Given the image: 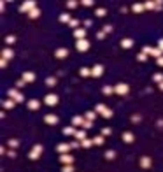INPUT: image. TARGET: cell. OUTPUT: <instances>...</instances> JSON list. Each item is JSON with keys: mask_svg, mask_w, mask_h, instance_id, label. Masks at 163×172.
Here are the masks:
<instances>
[{"mask_svg": "<svg viewBox=\"0 0 163 172\" xmlns=\"http://www.w3.org/2000/svg\"><path fill=\"white\" fill-rule=\"evenodd\" d=\"M74 139H76V141H79V142H83L84 139H88V137H86V130H76Z\"/></svg>", "mask_w": 163, "mask_h": 172, "instance_id": "cell-15", "label": "cell"}, {"mask_svg": "<svg viewBox=\"0 0 163 172\" xmlns=\"http://www.w3.org/2000/svg\"><path fill=\"white\" fill-rule=\"evenodd\" d=\"M84 121H86L84 116H74V118H72V125H74V126H83Z\"/></svg>", "mask_w": 163, "mask_h": 172, "instance_id": "cell-17", "label": "cell"}, {"mask_svg": "<svg viewBox=\"0 0 163 172\" xmlns=\"http://www.w3.org/2000/svg\"><path fill=\"white\" fill-rule=\"evenodd\" d=\"M102 91H104V95H112L114 93V86H104Z\"/></svg>", "mask_w": 163, "mask_h": 172, "instance_id": "cell-32", "label": "cell"}, {"mask_svg": "<svg viewBox=\"0 0 163 172\" xmlns=\"http://www.w3.org/2000/svg\"><path fill=\"white\" fill-rule=\"evenodd\" d=\"M163 9V2H156V11H161Z\"/></svg>", "mask_w": 163, "mask_h": 172, "instance_id": "cell-55", "label": "cell"}, {"mask_svg": "<svg viewBox=\"0 0 163 172\" xmlns=\"http://www.w3.org/2000/svg\"><path fill=\"white\" fill-rule=\"evenodd\" d=\"M44 104L49 105V107L56 105V104H58V95H56V93H48V95L44 97Z\"/></svg>", "mask_w": 163, "mask_h": 172, "instance_id": "cell-6", "label": "cell"}, {"mask_svg": "<svg viewBox=\"0 0 163 172\" xmlns=\"http://www.w3.org/2000/svg\"><path fill=\"white\" fill-rule=\"evenodd\" d=\"M100 135H104V137H107V135H110V128H109V126H105V128H102V132H100Z\"/></svg>", "mask_w": 163, "mask_h": 172, "instance_id": "cell-43", "label": "cell"}, {"mask_svg": "<svg viewBox=\"0 0 163 172\" xmlns=\"http://www.w3.org/2000/svg\"><path fill=\"white\" fill-rule=\"evenodd\" d=\"M151 163H153V162H151L149 156H142V158H140V167H142V169H151Z\"/></svg>", "mask_w": 163, "mask_h": 172, "instance_id": "cell-18", "label": "cell"}, {"mask_svg": "<svg viewBox=\"0 0 163 172\" xmlns=\"http://www.w3.org/2000/svg\"><path fill=\"white\" fill-rule=\"evenodd\" d=\"M95 14H97V16H98V18H104V16H105V14H107V11H105V9H104V7H98V9H97V11H95Z\"/></svg>", "mask_w": 163, "mask_h": 172, "instance_id": "cell-38", "label": "cell"}, {"mask_svg": "<svg viewBox=\"0 0 163 172\" xmlns=\"http://www.w3.org/2000/svg\"><path fill=\"white\" fill-rule=\"evenodd\" d=\"M60 21H61V23H70L72 18H70V14H68V12H61V14H60Z\"/></svg>", "mask_w": 163, "mask_h": 172, "instance_id": "cell-23", "label": "cell"}, {"mask_svg": "<svg viewBox=\"0 0 163 172\" xmlns=\"http://www.w3.org/2000/svg\"><path fill=\"white\" fill-rule=\"evenodd\" d=\"M35 7H37L35 0H27V2H23V5L19 7V12H32Z\"/></svg>", "mask_w": 163, "mask_h": 172, "instance_id": "cell-3", "label": "cell"}, {"mask_svg": "<svg viewBox=\"0 0 163 172\" xmlns=\"http://www.w3.org/2000/svg\"><path fill=\"white\" fill-rule=\"evenodd\" d=\"M156 63H158V67H163V56H160V58L156 60Z\"/></svg>", "mask_w": 163, "mask_h": 172, "instance_id": "cell-53", "label": "cell"}, {"mask_svg": "<svg viewBox=\"0 0 163 172\" xmlns=\"http://www.w3.org/2000/svg\"><path fill=\"white\" fill-rule=\"evenodd\" d=\"M132 11L133 12H142V11H146V7H144V4H133L132 5Z\"/></svg>", "mask_w": 163, "mask_h": 172, "instance_id": "cell-25", "label": "cell"}, {"mask_svg": "<svg viewBox=\"0 0 163 172\" xmlns=\"http://www.w3.org/2000/svg\"><path fill=\"white\" fill-rule=\"evenodd\" d=\"M102 32H104V33H110V32H112V25H104Z\"/></svg>", "mask_w": 163, "mask_h": 172, "instance_id": "cell-45", "label": "cell"}, {"mask_svg": "<svg viewBox=\"0 0 163 172\" xmlns=\"http://www.w3.org/2000/svg\"><path fill=\"white\" fill-rule=\"evenodd\" d=\"M156 125H158V128H163V119H158Z\"/></svg>", "mask_w": 163, "mask_h": 172, "instance_id": "cell-58", "label": "cell"}, {"mask_svg": "<svg viewBox=\"0 0 163 172\" xmlns=\"http://www.w3.org/2000/svg\"><path fill=\"white\" fill-rule=\"evenodd\" d=\"M93 144H95V146H102V144H104V135H97V137H93Z\"/></svg>", "mask_w": 163, "mask_h": 172, "instance_id": "cell-29", "label": "cell"}, {"mask_svg": "<svg viewBox=\"0 0 163 172\" xmlns=\"http://www.w3.org/2000/svg\"><path fill=\"white\" fill-rule=\"evenodd\" d=\"M123 141H125L126 144H132V142L135 141V135H133L132 132H125V134H123Z\"/></svg>", "mask_w": 163, "mask_h": 172, "instance_id": "cell-20", "label": "cell"}, {"mask_svg": "<svg viewBox=\"0 0 163 172\" xmlns=\"http://www.w3.org/2000/svg\"><path fill=\"white\" fill-rule=\"evenodd\" d=\"M67 55H68V49H65V48H60V49L55 51V56L56 58H67Z\"/></svg>", "mask_w": 163, "mask_h": 172, "instance_id": "cell-19", "label": "cell"}, {"mask_svg": "<svg viewBox=\"0 0 163 172\" xmlns=\"http://www.w3.org/2000/svg\"><path fill=\"white\" fill-rule=\"evenodd\" d=\"M0 11H2V12L5 11V2H0Z\"/></svg>", "mask_w": 163, "mask_h": 172, "instance_id": "cell-59", "label": "cell"}, {"mask_svg": "<svg viewBox=\"0 0 163 172\" xmlns=\"http://www.w3.org/2000/svg\"><path fill=\"white\" fill-rule=\"evenodd\" d=\"M81 4H83V5H86V7H91V5L95 4V2H93V0H83Z\"/></svg>", "mask_w": 163, "mask_h": 172, "instance_id": "cell-48", "label": "cell"}, {"mask_svg": "<svg viewBox=\"0 0 163 172\" xmlns=\"http://www.w3.org/2000/svg\"><path fill=\"white\" fill-rule=\"evenodd\" d=\"M74 37H76V40L86 39V28H77V30H74Z\"/></svg>", "mask_w": 163, "mask_h": 172, "instance_id": "cell-14", "label": "cell"}, {"mask_svg": "<svg viewBox=\"0 0 163 172\" xmlns=\"http://www.w3.org/2000/svg\"><path fill=\"white\" fill-rule=\"evenodd\" d=\"M79 74H81L83 77H88V76H91V69H88V67H83V69L79 70Z\"/></svg>", "mask_w": 163, "mask_h": 172, "instance_id": "cell-34", "label": "cell"}, {"mask_svg": "<svg viewBox=\"0 0 163 172\" xmlns=\"http://www.w3.org/2000/svg\"><path fill=\"white\" fill-rule=\"evenodd\" d=\"M95 111H97V114H100V116H104V118H112V111L109 109V107L105 105V104H98L97 107H95Z\"/></svg>", "mask_w": 163, "mask_h": 172, "instance_id": "cell-1", "label": "cell"}, {"mask_svg": "<svg viewBox=\"0 0 163 172\" xmlns=\"http://www.w3.org/2000/svg\"><path fill=\"white\" fill-rule=\"evenodd\" d=\"M130 91V86L126 83H118L114 86V93H118V95H126Z\"/></svg>", "mask_w": 163, "mask_h": 172, "instance_id": "cell-4", "label": "cell"}, {"mask_svg": "<svg viewBox=\"0 0 163 172\" xmlns=\"http://www.w3.org/2000/svg\"><path fill=\"white\" fill-rule=\"evenodd\" d=\"M158 88H160V90L163 91V83H160V84H158Z\"/></svg>", "mask_w": 163, "mask_h": 172, "instance_id": "cell-60", "label": "cell"}, {"mask_svg": "<svg viewBox=\"0 0 163 172\" xmlns=\"http://www.w3.org/2000/svg\"><path fill=\"white\" fill-rule=\"evenodd\" d=\"M91 146H95V144H93V139H84L81 142V147H91Z\"/></svg>", "mask_w": 163, "mask_h": 172, "instance_id": "cell-31", "label": "cell"}, {"mask_svg": "<svg viewBox=\"0 0 163 172\" xmlns=\"http://www.w3.org/2000/svg\"><path fill=\"white\" fill-rule=\"evenodd\" d=\"M144 7H146L147 11H151V9H156V2H153V0H147V2L144 4Z\"/></svg>", "mask_w": 163, "mask_h": 172, "instance_id": "cell-35", "label": "cell"}, {"mask_svg": "<svg viewBox=\"0 0 163 172\" xmlns=\"http://www.w3.org/2000/svg\"><path fill=\"white\" fill-rule=\"evenodd\" d=\"M77 4H79V2H76V0H68V2H67V7H68V9H76Z\"/></svg>", "mask_w": 163, "mask_h": 172, "instance_id": "cell-41", "label": "cell"}, {"mask_svg": "<svg viewBox=\"0 0 163 172\" xmlns=\"http://www.w3.org/2000/svg\"><path fill=\"white\" fill-rule=\"evenodd\" d=\"M153 81H154V83H158V84H160V83H163V74H161V72L154 74V76H153Z\"/></svg>", "mask_w": 163, "mask_h": 172, "instance_id": "cell-37", "label": "cell"}, {"mask_svg": "<svg viewBox=\"0 0 163 172\" xmlns=\"http://www.w3.org/2000/svg\"><path fill=\"white\" fill-rule=\"evenodd\" d=\"M97 116H98V114H97V111H88V113L84 114V118H86V119H89V121H93Z\"/></svg>", "mask_w": 163, "mask_h": 172, "instance_id": "cell-28", "label": "cell"}, {"mask_svg": "<svg viewBox=\"0 0 163 172\" xmlns=\"http://www.w3.org/2000/svg\"><path fill=\"white\" fill-rule=\"evenodd\" d=\"M7 95H9V98H12L14 102H25V97H23L18 90H14V88H11Z\"/></svg>", "mask_w": 163, "mask_h": 172, "instance_id": "cell-8", "label": "cell"}, {"mask_svg": "<svg viewBox=\"0 0 163 172\" xmlns=\"http://www.w3.org/2000/svg\"><path fill=\"white\" fill-rule=\"evenodd\" d=\"M76 134V128L74 126H65L63 128V135H74Z\"/></svg>", "mask_w": 163, "mask_h": 172, "instance_id": "cell-26", "label": "cell"}, {"mask_svg": "<svg viewBox=\"0 0 163 172\" xmlns=\"http://www.w3.org/2000/svg\"><path fill=\"white\" fill-rule=\"evenodd\" d=\"M70 146H72V149H77V147H81V142L79 141H74V142H70Z\"/></svg>", "mask_w": 163, "mask_h": 172, "instance_id": "cell-49", "label": "cell"}, {"mask_svg": "<svg viewBox=\"0 0 163 172\" xmlns=\"http://www.w3.org/2000/svg\"><path fill=\"white\" fill-rule=\"evenodd\" d=\"M93 126V121H89V119H86L84 123H83V130H89V128Z\"/></svg>", "mask_w": 163, "mask_h": 172, "instance_id": "cell-40", "label": "cell"}, {"mask_svg": "<svg viewBox=\"0 0 163 172\" xmlns=\"http://www.w3.org/2000/svg\"><path fill=\"white\" fill-rule=\"evenodd\" d=\"M55 84H56V77H46V86H49V88H53Z\"/></svg>", "mask_w": 163, "mask_h": 172, "instance_id": "cell-30", "label": "cell"}, {"mask_svg": "<svg viewBox=\"0 0 163 172\" xmlns=\"http://www.w3.org/2000/svg\"><path fill=\"white\" fill-rule=\"evenodd\" d=\"M39 107H40V102H39V100H35V98H33V100H30V102H28V109L37 111Z\"/></svg>", "mask_w": 163, "mask_h": 172, "instance_id": "cell-22", "label": "cell"}, {"mask_svg": "<svg viewBox=\"0 0 163 172\" xmlns=\"http://www.w3.org/2000/svg\"><path fill=\"white\" fill-rule=\"evenodd\" d=\"M142 53H144V55H151V56H154L156 60H158L160 56H163V51H161L160 48H151V46H144V48H142Z\"/></svg>", "mask_w": 163, "mask_h": 172, "instance_id": "cell-2", "label": "cell"}, {"mask_svg": "<svg viewBox=\"0 0 163 172\" xmlns=\"http://www.w3.org/2000/svg\"><path fill=\"white\" fill-rule=\"evenodd\" d=\"M14 42H16V37H14V35H7V37H5V44H7V46L14 44Z\"/></svg>", "mask_w": 163, "mask_h": 172, "instance_id": "cell-39", "label": "cell"}, {"mask_svg": "<svg viewBox=\"0 0 163 172\" xmlns=\"http://www.w3.org/2000/svg\"><path fill=\"white\" fill-rule=\"evenodd\" d=\"M61 172H74V165H63Z\"/></svg>", "mask_w": 163, "mask_h": 172, "instance_id": "cell-42", "label": "cell"}, {"mask_svg": "<svg viewBox=\"0 0 163 172\" xmlns=\"http://www.w3.org/2000/svg\"><path fill=\"white\" fill-rule=\"evenodd\" d=\"M137 60H138V61H146V60H147V55L138 53V55H137Z\"/></svg>", "mask_w": 163, "mask_h": 172, "instance_id": "cell-46", "label": "cell"}, {"mask_svg": "<svg viewBox=\"0 0 163 172\" xmlns=\"http://www.w3.org/2000/svg\"><path fill=\"white\" fill-rule=\"evenodd\" d=\"M7 146H9L11 149H16V147L19 146V141H18V139H9V141H7Z\"/></svg>", "mask_w": 163, "mask_h": 172, "instance_id": "cell-27", "label": "cell"}, {"mask_svg": "<svg viewBox=\"0 0 163 172\" xmlns=\"http://www.w3.org/2000/svg\"><path fill=\"white\" fill-rule=\"evenodd\" d=\"M76 49H77V51H81V53L88 51V49H89V40H86V39L76 40Z\"/></svg>", "mask_w": 163, "mask_h": 172, "instance_id": "cell-7", "label": "cell"}, {"mask_svg": "<svg viewBox=\"0 0 163 172\" xmlns=\"http://www.w3.org/2000/svg\"><path fill=\"white\" fill-rule=\"evenodd\" d=\"M105 158H107V160H114V158H116V151H114V149L105 151Z\"/></svg>", "mask_w": 163, "mask_h": 172, "instance_id": "cell-36", "label": "cell"}, {"mask_svg": "<svg viewBox=\"0 0 163 172\" xmlns=\"http://www.w3.org/2000/svg\"><path fill=\"white\" fill-rule=\"evenodd\" d=\"M12 56H14V51H12L11 48H4V49H2V60H7V61H9Z\"/></svg>", "mask_w": 163, "mask_h": 172, "instance_id": "cell-13", "label": "cell"}, {"mask_svg": "<svg viewBox=\"0 0 163 172\" xmlns=\"http://www.w3.org/2000/svg\"><path fill=\"white\" fill-rule=\"evenodd\" d=\"M14 104H16V102H14L12 98H7V100H4V102H2V107H5V109H12Z\"/></svg>", "mask_w": 163, "mask_h": 172, "instance_id": "cell-24", "label": "cell"}, {"mask_svg": "<svg viewBox=\"0 0 163 172\" xmlns=\"http://www.w3.org/2000/svg\"><path fill=\"white\" fill-rule=\"evenodd\" d=\"M0 67L5 69V67H7V60H0Z\"/></svg>", "mask_w": 163, "mask_h": 172, "instance_id": "cell-54", "label": "cell"}, {"mask_svg": "<svg viewBox=\"0 0 163 172\" xmlns=\"http://www.w3.org/2000/svg\"><path fill=\"white\" fill-rule=\"evenodd\" d=\"M72 149V146H70V142H61V144H58L56 146V151L61 155V153H68Z\"/></svg>", "mask_w": 163, "mask_h": 172, "instance_id": "cell-10", "label": "cell"}, {"mask_svg": "<svg viewBox=\"0 0 163 172\" xmlns=\"http://www.w3.org/2000/svg\"><path fill=\"white\" fill-rule=\"evenodd\" d=\"M140 119H142V118H140V114H133V116H132V123H138Z\"/></svg>", "mask_w": 163, "mask_h": 172, "instance_id": "cell-47", "label": "cell"}, {"mask_svg": "<svg viewBox=\"0 0 163 172\" xmlns=\"http://www.w3.org/2000/svg\"><path fill=\"white\" fill-rule=\"evenodd\" d=\"M60 163L61 165H72L74 163V156L68 155V153H61L60 155Z\"/></svg>", "mask_w": 163, "mask_h": 172, "instance_id": "cell-9", "label": "cell"}, {"mask_svg": "<svg viewBox=\"0 0 163 172\" xmlns=\"http://www.w3.org/2000/svg\"><path fill=\"white\" fill-rule=\"evenodd\" d=\"M25 84H27V81H23V79H19V81L16 83V86H18V88H23Z\"/></svg>", "mask_w": 163, "mask_h": 172, "instance_id": "cell-50", "label": "cell"}, {"mask_svg": "<svg viewBox=\"0 0 163 172\" xmlns=\"http://www.w3.org/2000/svg\"><path fill=\"white\" fill-rule=\"evenodd\" d=\"M7 156H9V158H16V151H14V149H11V151H7Z\"/></svg>", "mask_w": 163, "mask_h": 172, "instance_id": "cell-51", "label": "cell"}, {"mask_svg": "<svg viewBox=\"0 0 163 172\" xmlns=\"http://www.w3.org/2000/svg\"><path fill=\"white\" fill-rule=\"evenodd\" d=\"M28 16H30L32 19H37V18L40 16V11H39V7H35V9H33L32 12H28Z\"/></svg>", "mask_w": 163, "mask_h": 172, "instance_id": "cell-33", "label": "cell"}, {"mask_svg": "<svg viewBox=\"0 0 163 172\" xmlns=\"http://www.w3.org/2000/svg\"><path fill=\"white\" fill-rule=\"evenodd\" d=\"M158 48L163 51V39H160V40H158Z\"/></svg>", "mask_w": 163, "mask_h": 172, "instance_id": "cell-57", "label": "cell"}, {"mask_svg": "<svg viewBox=\"0 0 163 172\" xmlns=\"http://www.w3.org/2000/svg\"><path fill=\"white\" fill-rule=\"evenodd\" d=\"M68 25H70L72 28H76V30H77V28H79V19H72V21H70Z\"/></svg>", "mask_w": 163, "mask_h": 172, "instance_id": "cell-44", "label": "cell"}, {"mask_svg": "<svg viewBox=\"0 0 163 172\" xmlns=\"http://www.w3.org/2000/svg\"><path fill=\"white\" fill-rule=\"evenodd\" d=\"M105 35H107V33H104V32H98V33H97V39H104Z\"/></svg>", "mask_w": 163, "mask_h": 172, "instance_id": "cell-56", "label": "cell"}, {"mask_svg": "<svg viewBox=\"0 0 163 172\" xmlns=\"http://www.w3.org/2000/svg\"><path fill=\"white\" fill-rule=\"evenodd\" d=\"M44 123L56 125V123H58V116H56V114H46V116H44Z\"/></svg>", "mask_w": 163, "mask_h": 172, "instance_id": "cell-12", "label": "cell"}, {"mask_svg": "<svg viewBox=\"0 0 163 172\" xmlns=\"http://www.w3.org/2000/svg\"><path fill=\"white\" fill-rule=\"evenodd\" d=\"M23 81L33 83V81H35V74H33V72H23Z\"/></svg>", "mask_w": 163, "mask_h": 172, "instance_id": "cell-21", "label": "cell"}, {"mask_svg": "<svg viewBox=\"0 0 163 172\" xmlns=\"http://www.w3.org/2000/svg\"><path fill=\"white\" fill-rule=\"evenodd\" d=\"M40 153H42V146H40V144H35V146L30 149L28 158H30V160H37V158L40 156Z\"/></svg>", "mask_w": 163, "mask_h": 172, "instance_id": "cell-5", "label": "cell"}, {"mask_svg": "<svg viewBox=\"0 0 163 172\" xmlns=\"http://www.w3.org/2000/svg\"><path fill=\"white\" fill-rule=\"evenodd\" d=\"M91 25H93V21H91V19H86V21H84V28H89Z\"/></svg>", "mask_w": 163, "mask_h": 172, "instance_id": "cell-52", "label": "cell"}, {"mask_svg": "<svg viewBox=\"0 0 163 172\" xmlns=\"http://www.w3.org/2000/svg\"><path fill=\"white\" fill-rule=\"evenodd\" d=\"M102 74H104V65H100V63L91 69V76H93V77H100Z\"/></svg>", "mask_w": 163, "mask_h": 172, "instance_id": "cell-11", "label": "cell"}, {"mask_svg": "<svg viewBox=\"0 0 163 172\" xmlns=\"http://www.w3.org/2000/svg\"><path fill=\"white\" fill-rule=\"evenodd\" d=\"M121 48H125V49H130V48H133V39H130V37L123 39V40H121Z\"/></svg>", "mask_w": 163, "mask_h": 172, "instance_id": "cell-16", "label": "cell"}]
</instances>
